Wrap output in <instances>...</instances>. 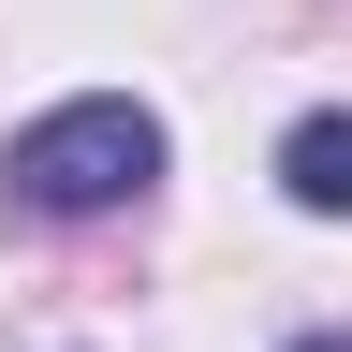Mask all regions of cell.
<instances>
[{"label": "cell", "mask_w": 352, "mask_h": 352, "mask_svg": "<svg viewBox=\"0 0 352 352\" xmlns=\"http://www.w3.org/2000/svg\"><path fill=\"white\" fill-rule=\"evenodd\" d=\"M294 352H352V338H294Z\"/></svg>", "instance_id": "obj_3"}, {"label": "cell", "mask_w": 352, "mask_h": 352, "mask_svg": "<svg viewBox=\"0 0 352 352\" xmlns=\"http://www.w3.org/2000/svg\"><path fill=\"white\" fill-rule=\"evenodd\" d=\"M147 176H162V118H147V103H118V88H88V103H59V118H30V132H15L0 191L44 206V220H103V206L147 191Z\"/></svg>", "instance_id": "obj_1"}, {"label": "cell", "mask_w": 352, "mask_h": 352, "mask_svg": "<svg viewBox=\"0 0 352 352\" xmlns=\"http://www.w3.org/2000/svg\"><path fill=\"white\" fill-rule=\"evenodd\" d=\"M279 191L308 220H352V118H294L279 132Z\"/></svg>", "instance_id": "obj_2"}]
</instances>
